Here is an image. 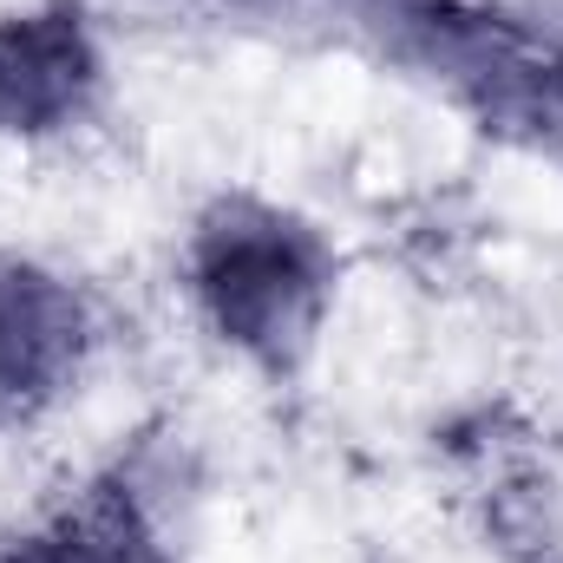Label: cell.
<instances>
[{"label": "cell", "mask_w": 563, "mask_h": 563, "mask_svg": "<svg viewBox=\"0 0 563 563\" xmlns=\"http://www.w3.org/2000/svg\"><path fill=\"white\" fill-rule=\"evenodd\" d=\"M86 354V308L40 263L0 256V426L46 413Z\"/></svg>", "instance_id": "obj_2"}, {"label": "cell", "mask_w": 563, "mask_h": 563, "mask_svg": "<svg viewBox=\"0 0 563 563\" xmlns=\"http://www.w3.org/2000/svg\"><path fill=\"white\" fill-rule=\"evenodd\" d=\"M0 563H170V551L132 485H86Z\"/></svg>", "instance_id": "obj_4"}, {"label": "cell", "mask_w": 563, "mask_h": 563, "mask_svg": "<svg viewBox=\"0 0 563 563\" xmlns=\"http://www.w3.org/2000/svg\"><path fill=\"white\" fill-rule=\"evenodd\" d=\"M92 86H99V53L73 7L0 13V132L7 139L73 125Z\"/></svg>", "instance_id": "obj_3"}, {"label": "cell", "mask_w": 563, "mask_h": 563, "mask_svg": "<svg viewBox=\"0 0 563 563\" xmlns=\"http://www.w3.org/2000/svg\"><path fill=\"white\" fill-rule=\"evenodd\" d=\"M190 295L236 354L295 367L328 314L334 250L276 203L223 197L190 230Z\"/></svg>", "instance_id": "obj_1"}]
</instances>
